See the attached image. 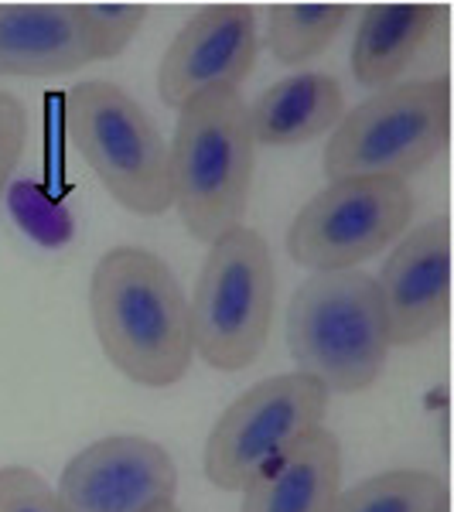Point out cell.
I'll return each instance as SVG.
<instances>
[{
	"label": "cell",
	"instance_id": "cell-7",
	"mask_svg": "<svg viewBox=\"0 0 454 512\" xmlns=\"http://www.w3.org/2000/svg\"><path fill=\"white\" fill-rule=\"evenodd\" d=\"M332 393L304 373H284L239 393L205 441V478L219 492H243L294 444L325 427Z\"/></svg>",
	"mask_w": 454,
	"mask_h": 512
},
{
	"label": "cell",
	"instance_id": "cell-4",
	"mask_svg": "<svg viewBox=\"0 0 454 512\" xmlns=\"http://www.w3.org/2000/svg\"><path fill=\"white\" fill-rule=\"evenodd\" d=\"M277 274L257 229L239 226L209 243L188 304L192 349L209 369L239 373L260 359L274 321Z\"/></svg>",
	"mask_w": 454,
	"mask_h": 512
},
{
	"label": "cell",
	"instance_id": "cell-12",
	"mask_svg": "<svg viewBox=\"0 0 454 512\" xmlns=\"http://www.w3.org/2000/svg\"><path fill=\"white\" fill-rule=\"evenodd\" d=\"M99 62L82 4H0V76H62Z\"/></svg>",
	"mask_w": 454,
	"mask_h": 512
},
{
	"label": "cell",
	"instance_id": "cell-19",
	"mask_svg": "<svg viewBox=\"0 0 454 512\" xmlns=\"http://www.w3.org/2000/svg\"><path fill=\"white\" fill-rule=\"evenodd\" d=\"M11 209H14V219H18L28 233H35L41 243L59 246L72 233V219L65 216L52 198L41 192L35 181H21V185H14Z\"/></svg>",
	"mask_w": 454,
	"mask_h": 512
},
{
	"label": "cell",
	"instance_id": "cell-6",
	"mask_svg": "<svg viewBox=\"0 0 454 512\" xmlns=\"http://www.w3.org/2000/svg\"><path fill=\"white\" fill-rule=\"evenodd\" d=\"M65 127L82 161L123 209L134 216H164L171 209L168 144L127 89L106 79L72 86Z\"/></svg>",
	"mask_w": 454,
	"mask_h": 512
},
{
	"label": "cell",
	"instance_id": "cell-17",
	"mask_svg": "<svg viewBox=\"0 0 454 512\" xmlns=\"http://www.w3.org/2000/svg\"><path fill=\"white\" fill-rule=\"evenodd\" d=\"M328 512H448V489L431 472L393 468L338 492Z\"/></svg>",
	"mask_w": 454,
	"mask_h": 512
},
{
	"label": "cell",
	"instance_id": "cell-20",
	"mask_svg": "<svg viewBox=\"0 0 454 512\" xmlns=\"http://www.w3.org/2000/svg\"><path fill=\"white\" fill-rule=\"evenodd\" d=\"M0 512H65L52 485L35 468H0Z\"/></svg>",
	"mask_w": 454,
	"mask_h": 512
},
{
	"label": "cell",
	"instance_id": "cell-16",
	"mask_svg": "<svg viewBox=\"0 0 454 512\" xmlns=\"http://www.w3.org/2000/svg\"><path fill=\"white\" fill-rule=\"evenodd\" d=\"M356 14L352 4H274L267 11V48L280 65H304L328 52Z\"/></svg>",
	"mask_w": 454,
	"mask_h": 512
},
{
	"label": "cell",
	"instance_id": "cell-10",
	"mask_svg": "<svg viewBox=\"0 0 454 512\" xmlns=\"http://www.w3.org/2000/svg\"><path fill=\"white\" fill-rule=\"evenodd\" d=\"M257 65V11L250 4H209L195 11L158 65V96L181 110L209 89H239Z\"/></svg>",
	"mask_w": 454,
	"mask_h": 512
},
{
	"label": "cell",
	"instance_id": "cell-8",
	"mask_svg": "<svg viewBox=\"0 0 454 512\" xmlns=\"http://www.w3.org/2000/svg\"><path fill=\"white\" fill-rule=\"evenodd\" d=\"M414 216L407 181L345 178L332 181L304 205L287 229V253L297 267L356 270L362 260L396 243Z\"/></svg>",
	"mask_w": 454,
	"mask_h": 512
},
{
	"label": "cell",
	"instance_id": "cell-18",
	"mask_svg": "<svg viewBox=\"0 0 454 512\" xmlns=\"http://www.w3.org/2000/svg\"><path fill=\"white\" fill-rule=\"evenodd\" d=\"M89 21V35L96 45V59H117L123 48L134 41L140 24L147 18L144 4H82Z\"/></svg>",
	"mask_w": 454,
	"mask_h": 512
},
{
	"label": "cell",
	"instance_id": "cell-2",
	"mask_svg": "<svg viewBox=\"0 0 454 512\" xmlns=\"http://www.w3.org/2000/svg\"><path fill=\"white\" fill-rule=\"evenodd\" d=\"M257 140L239 89H209L178 110L168 147L171 205L198 243L243 226L250 205Z\"/></svg>",
	"mask_w": 454,
	"mask_h": 512
},
{
	"label": "cell",
	"instance_id": "cell-11",
	"mask_svg": "<svg viewBox=\"0 0 454 512\" xmlns=\"http://www.w3.org/2000/svg\"><path fill=\"white\" fill-rule=\"evenodd\" d=\"M376 287L390 345L410 349L441 332L451 308V219L434 216L396 239Z\"/></svg>",
	"mask_w": 454,
	"mask_h": 512
},
{
	"label": "cell",
	"instance_id": "cell-21",
	"mask_svg": "<svg viewBox=\"0 0 454 512\" xmlns=\"http://www.w3.org/2000/svg\"><path fill=\"white\" fill-rule=\"evenodd\" d=\"M24 144H28V110L18 96L0 93V195L18 168Z\"/></svg>",
	"mask_w": 454,
	"mask_h": 512
},
{
	"label": "cell",
	"instance_id": "cell-3",
	"mask_svg": "<svg viewBox=\"0 0 454 512\" xmlns=\"http://www.w3.org/2000/svg\"><path fill=\"white\" fill-rule=\"evenodd\" d=\"M287 345L297 373L328 393H362L379 383L390 359L383 297L366 270L311 274L287 308Z\"/></svg>",
	"mask_w": 454,
	"mask_h": 512
},
{
	"label": "cell",
	"instance_id": "cell-5",
	"mask_svg": "<svg viewBox=\"0 0 454 512\" xmlns=\"http://www.w3.org/2000/svg\"><path fill=\"white\" fill-rule=\"evenodd\" d=\"M451 82L444 76L396 82L349 110L325 147L328 181H407L448 147Z\"/></svg>",
	"mask_w": 454,
	"mask_h": 512
},
{
	"label": "cell",
	"instance_id": "cell-1",
	"mask_svg": "<svg viewBox=\"0 0 454 512\" xmlns=\"http://www.w3.org/2000/svg\"><path fill=\"white\" fill-rule=\"evenodd\" d=\"M93 332L130 383L164 390L188 376L192 321L178 277L144 246H113L89 280Z\"/></svg>",
	"mask_w": 454,
	"mask_h": 512
},
{
	"label": "cell",
	"instance_id": "cell-9",
	"mask_svg": "<svg viewBox=\"0 0 454 512\" xmlns=\"http://www.w3.org/2000/svg\"><path fill=\"white\" fill-rule=\"evenodd\" d=\"M55 495L65 512H151L175 502L178 468L151 437L110 434L62 468Z\"/></svg>",
	"mask_w": 454,
	"mask_h": 512
},
{
	"label": "cell",
	"instance_id": "cell-14",
	"mask_svg": "<svg viewBox=\"0 0 454 512\" xmlns=\"http://www.w3.org/2000/svg\"><path fill=\"white\" fill-rule=\"evenodd\" d=\"M441 24L444 7L437 4L362 7L356 41H352V76L373 93L396 86Z\"/></svg>",
	"mask_w": 454,
	"mask_h": 512
},
{
	"label": "cell",
	"instance_id": "cell-22",
	"mask_svg": "<svg viewBox=\"0 0 454 512\" xmlns=\"http://www.w3.org/2000/svg\"><path fill=\"white\" fill-rule=\"evenodd\" d=\"M151 512H181L175 502H164V506H158V509H151Z\"/></svg>",
	"mask_w": 454,
	"mask_h": 512
},
{
	"label": "cell",
	"instance_id": "cell-13",
	"mask_svg": "<svg viewBox=\"0 0 454 512\" xmlns=\"http://www.w3.org/2000/svg\"><path fill=\"white\" fill-rule=\"evenodd\" d=\"M342 492V444L318 427L243 489L239 512H328Z\"/></svg>",
	"mask_w": 454,
	"mask_h": 512
},
{
	"label": "cell",
	"instance_id": "cell-15",
	"mask_svg": "<svg viewBox=\"0 0 454 512\" xmlns=\"http://www.w3.org/2000/svg\"><path fill=\"white\" fill-rule=\"evenodd\" d=\"M253 140L263 147H297L332 134L345 117L342 82L328 72H297L246 103Z\"/></svg>",
	"mask_w": 454,
	"mask_h": 512
}]
</instances>
